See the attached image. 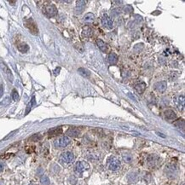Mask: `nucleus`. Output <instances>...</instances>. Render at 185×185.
<instances>
[{"instance_id":"f257e3e1","label":"nucleus","mask_w":185,"mask_h":185,"mask_svg":"<svg viewBox=\"0 0 185 185\" xmlns=\"http://www.w3.org/2000/svg\"><path fill=\"white\" fill-rule=\"evenodd\" d=\"M59 160L62 164H71L74 161V155L71 152H64L60 155Z\"/></svg>"},{"instance_id":"f03ea898","label":"nucleus","mask_w":185,"mask_h":185,"mask_svg":"<svg viewBox=\"0 0 185 185\" xmlns=\"http://www.w3.org/2000/svg\"><path fill=\"white\" fill-rule=\"evenodd\" d=\"M119 167H120V161L116 157L111 156L108 160V168L110 171L114 172V171H117Z\"/></svg>"},{"instance_id":"7ed1b4c3","label":"nucleus","mask_w":185,"mask_h":185,"mask_svg":"<svg viewBox=\"0 0 185 185\" xmlns=\"http://www.w3.org/2000/svg\"><path fill=\"white\" fill-rule=\"evenodd\" d=\"M25 26L29 29L30 33L33 34V35H37L39 33V29H38V27L36 25V23L34 22V20L32 18L27 19L25 20Z\"/></svg>"},{"instance_id":"20e7f679","label":"nucleus","mask_w":185,"mask_h":185,"mask_svg":"<svg viewBox=\"0 0 185 185\" xmlns=\"http://www.w3.org/2000/svg\"><path fill=\"white\" fill-rule=\"evenodd\" d=\"M44 13L48 17H53L56 15L57 14V9L53 3H50V4H46L44 8Z\"/></svg>"},{"instance_id":"39448f33","label":"nucleus","mask_w":185,"mask_h":185,"mask_svg":"<svg viewBox=\"0 0 185 185\" xmlns=\"http://www.w3.org/2000/svg\"><path fill=\"white\" fill-rule=\"evenodd\" d=\"M70 143V139L67 138V136H61V138H57L56 141H55V146L56 148H65L67 147L68 144Z\"/></svg>"},{"instance_id":"423d86ee","label":"nucleus","mask_w":185,"mask_h":185,"mask_svg":"<svg viewBox=\"0 0 185 185\" xmlns=\"http://www.w3.org/2000/svg\"><path fill=\"white\" fill-rule=\"evenodd\" d=\"M0 67H1V69L3 70V72L6 75V77L8 78V80L12 83L13 80H14V76H13V73H12L11 70L9 68V67L7 66V65L3 62V61H0Z\"/></svg>"},{"instance_id":"0eeeda50","label":"nucleus","mask_w":185,"mask_h":185,"mask_svg":"<svg viewBox=\"0 0 185 185\" xmlns=\"http://www.w3.org/2000/svg\"><path fill=\"white\" fill-rule=\"evenodd\" d=\"M102 23L105 27H107L108 29H112L113 27H114V22H113L112 18L106 14H104L102 17Z\"/></svg>"},{"instance_id":"6e6552de","label":"nucleus","mask_w":185,"mask_h":185,"mask_svg":"<svg viewBox=\"0 0 185 185\" xmlns=\"http://www.w3.org/2000/svg\"><path fill=\"white\" fill-rule=\"evenodd\" d=\"M87 1H84V0H80V1L76 2V8H75V14L76 15H80L84 11L85 4H86Z\"/></svg>"},{"instance_id":"1a4fd4ad","label":"nucleus","mask_w":185,"mask_h":185,"mask_svg":"<svg viewBox=\"0 0 185 185\" xmlns=\"http://www.w3.org/2000/svg\"><path fill=\"white\" fill-rule=\"evenodd\" d=\"M154 86H155V89L156 91H158L159 92H163L166 91L167 87V83L166 81H160L155 83Z\"/></svg>"},{"instance_id":"9d476101","label":"nucleus","mask_w":185,"mask_h":185,"mask_svg":"<svg viewBox=\"0 0 185 185\" xmlns=\"http://www.w3.org/2000/svg\"><path fill=\"white\" fill-rule=\"evenodd\" d=\"M85 166L83 162H78L75 166V172H76L78 176H82V173L84 172Z\"/></svg>"},{"instance_id":"9b49d317","label":"nucleus","mask_w":185,"mask_h":185,"mask_svg":"<svg viewBox=\"0 0 185 185\" xmlns=\"http://www.w3.org/2000/svg\"><path fill=\"white\" fill-rule=\"evenodd\" d=\"M80 134V131L76 127H71L67 131V135L72 136V138H75V136H78Z\"/></svg>"},{"instance_id":"f8f14e48","label":"nucleus","mask_w":185,"mask_h":185,"mask_svg":"<svg viewBox=\"0 0 185 185\" xmlns=\"http://www.w3.org/2000/svg\"><path fill=\"white\" fill-rule=\"evenodd\" d=\"M62 133V128L59 126V127H56V128H52L50 129L49 131H48V134L50 136H58Z\"/></svg>"},{"instance_id":"ddd939ff","label":"nucleus","mask_w":185,"mask_h":185,"mask_svg":"<svg viewBox=\"0 0 185 185\" xmlns=\"http://www.w3.org/2000/svg\"><path fill=\"white\" fill-rule=\"evenodd\" d=\"M164 114H165V117L166 119H175L177 118V114L176 113L174 112L172 109H168V110H166L165 113H164Z\"/></svg>"},{"instance_id":"4468645a","label":"nucleus","mask_w":185,"mask_h":185,"mask_svg":"<svg viewBox=\"0 0 185 185\" xmlns=\"http://www.w3.org/2000/svg\"><path fill=\"white\" fill-rule=\"evenodd\" d=\"M145 89H146V84H145V83H143V82L138 83L135 84V90L138 91L139 94H142L143 92H144Z\"/></svg>"},{"instance_id":"2eb2a0df","label":"nucleus","mask_w":185,"mask_h":185,"mask_svg":"<svg viewBox=\"0 0 185 185\" xmlns=\"http://www.w3.org/2000/svg\"><path fill=\"white\" fill-rule=\"evenodd\" d=\"M118 59H119V57L118 56L116 55L115 53H110L109 54V56H108V61H109V63H110L111 65H115L116 63L118 62Z\"/></svg>"},{"instance_id":"dca6fc26","label":"nucleus","mask_w":185,"mask_h":185,"mask_svg":"<svg viewBox=\"0 0 185 185\" xmlns=\"http://www.w3.org/2000/svg\"><path fill=\"white\" fill-rule=\"evenodd\" d=\"M97 44L98 48L102 51V52H107V50H108L107 44H106L102 39H97Z\"/></svg>"},{"instance_id":"f3484780","label":"nucleus","mask_w":185,"mask_h":185,"mask_svg":"<svg viewBox=\"0 0 185 185\" xmlns=\"http://www.w3.org/2000/svg\"><path fill=\"white\" fill-rule=\"evenodd\" d=\"M94 19H95V15H93L92 13H87L86 15L84 16V22H86V23H91L94 22Z\"/></svg>"},{"instance_id":"a211bd4d","label":"nucleus","mask_w":185,"mask_h":185,"mask_svg":"<svg viewBox=\"0 0 185 185\" xmlns=\"http://www.w3.org/2000/svg\"><path fill=\"white\" fill-rule=\"evenodd\" d=\"M93 33V31L91 28H90L89 27H83V30H82V35L84 37H91Z\"/></svg>"},{"instance_id":"6ab92c4d","label":"nucleus","mask_w":185,"mask_h":185,"mask_svg":"<svg viewBox=\"0 0 185 185\" xmlns=\"http://www.w3.org/2000/svg\"><path fill=\"white\" fill-rule=\"evenodd\" d=\"M17 49L19 50V51H20L22 53H26L27 50H29V46L27 45V44H24V43H22L17 45Z\"/></svg>"},{"instance_id":"aec40b11","label":"nucleus","mask_w":185,"mask_h":185,"mask_svg":"<svg viewBox=\"0 0 185 185\" xmlns=\"http://www.w3.org/2000/svg\"><path fill=\"white\" fill-rule=\"evenodd\" d=\"M78 72L82 75V76H84L85 78H89V77L91 76L90 71L87 70V69H85V68H84V67H80L78 69Z\"/></svg>"},{"instance_id":"412c9836","label":"nucleus","mask_w":185,"mask_h":185,"mask_svg":"<svg viewBox=\"0 0 185 185\" xmlns=\"http://www.w3.org/2000/svg\"><path fill=\"white\" fill-rule=\"evenodd\" d=\"M123 160H124V161L125 163H131L133 160V157L131 154L126 153V154H124V155H123Z\"/></svg>"},{"instance_id":"4be33fe9","label":"nucleus","mask_w":185,"mask_h":185,"mask_svg":"<svg viewBox=\"0 0 185 185\" xmlns=\"http://www.w3.org/2000/svg\"><path fill=\"white\" fill-rule=\"evenodd\" d=\"M40 182H41V184L42 185H50V183L49 177H48L47 176H45V175H44L42 177H41Z\"/></svg>"},{"instance_id":"5701e85b","label":"nucleus","mask_w":185,"mask_h":185,"mask_svg":"<svg viewBox=\"0 0 185 185\" xmlns=\"http://www.w3.org/2000/svg\"><path fill=\"white\" fill-rule=\"evenodd\" d=\"M35 97H33V98H32V102H30V103L27 105V109H26V114H28V113L30 112V110H31V108H32V107L35 104Z\"/></svg>"},{"instance_id":"b1692460","label":"nucleus","mask_w":185,"mask_h":185,"mask_svg":"<svg viewBox=\"0 0 185 185\" xmlns=\"http://www.w3.org/2000/svg\"><path fill=\"white\" fill-rule=\"evenodd\" d=\"M41 138H42V136L40 134H34L30 138V140L33 142H37V141H39V140H40Z\"/></svg>"},{"instance_id":"393cba45","label":"nucleus","mask_w":185,"mask_h":185,"mask_svg":"<svg viewBox=\"0 0 185 185\" xmlns=\"http://www.w3.org/2000/svg\"><path fill=\"white\" fill-rule=\"evenodd\" d=\"M9 102H10V97H6L4 99H3V101L0 102V105L6 106V105L9 104Z\"/></svg>"},{"instance_id":"a878e982","label":"nucleus","mask_w":185,"mask_h":185,"mask_svg":"<svg viewBox=\"0 0 185 185\" xmlns=\"http://www.w3.org/2000/svg\"><path fill=\"white\" fill-rule=\"evenodd\" d=\"M12 98H13V100L14 101H17L19 99V94H18V92H17L16 90H13L12 91Z\"/></svg>"},{"instance_id":"bb28decb","label":"nucleus","mask_w":185,"mask_h":185,"mask_svg":"<svg viewBox=\"0 0 185 185\" xmlns=\"http://www.w3.org/2000/svg\"><path fill=\"white\" fill-rule=\"evenodd\" d=\"M175 125L177 126L178 128L182 127V129L183 130L184 129V121H183V119H179L178 121L175 123Z\"/></svg>"},{"instance_id":"cd10ccee","label":"nucleus","mask_w":185,"mask_h":185,"mask_svg":"<svg viewBox=\"0 0 185 185\" xmlns=\"http://www.w3.org/2000/svg\"><path fill=\"white\" fill-rule=\"evenodd\" d=\"M179 108H183V106H184V97L183 96H181V97H179Z\"/></svg>"},{"instance_id":"c85d7f7f","label":"nucleus","mask_w":185,"mask_h":185,"mask_svg":"<svg viewBox=\"0 0 185 185\" xmlns=\"http://www.w3.org/2000/svg\"><path fill=\"white\" fill-rule=\"evenodd\" d=\"M124 10H125V12H127V13H131L133 11V9H132V7L131 5H126L125 8H124Z\"/></svg>"},{"instance_id":"c756f323","label":"nucleus","mask_w":185,"mask_h":185,"mask_svg":"<svg viewBox=\"0 0 185 185\" xmlns=\"http://www.w3.org/2000/svg\"><path fill=\"white\" fill-rule=\"evenodd\" d=\"M119 13H120V9H113L111 12L112 16H116L117 15H119Z\"/></svg>"},{"instance_id":"7c9ffc66","label":"nucleus","mask_w":185,"mask_h":185,"mask_svg":"<svg viewBox=\"0 0 185 185\" xmlns=\"http://www.w3.org/2000/svg\"><path fill=\"white\" fill-rule=\"evenodd\" d=\"M3 94V85L1 84L0 85V97H2Z\"/></svg>"},{"instance_id":"2f4dec72","label":"nucleus","mask_w":185,"mask_h":185,"mask_svg":"<svg viewBox=\"0 0 185 185\" xmlns=\"http://www.w3.org/2000/svg\"><path fill=\"white\" fill-rule=\"evenodd\" d=\"M60 70H61V68H60V67H57V68H56V69L54 71V73H55V74H56V75H57L58 73H59V72H60Z\"/></svg>"},{"instance_id":"473e14b6","label":"nucleus","mask_w":185,"mask_h":185,"mask_svg":"<svg viewBox=\"0 0 185 185\" xmlns=\"http://www.w3.org/2000/svg\"><path fill=\"white\" fill-rule=\"evenodd\" d=\"M16 131H13V132H11V133H10V134L9 135V136H6V138H4V140H6V139H8V138H10V136H12V135H14V133H15Z\"/></svg>"},{"instance_id":"72a5a7b5","label":"nucleus","mask_w":185,"mask_h":185,"mask_svg":"<svg viewBox=\"0 0 185 185\" xmlns=\"http://www.w3.org/2000/svg\"><path fill=\"white\" fill-rule=\"evenodd\" d=\"M157 134H158V135H160V136H161L162 138H165V136H164V135H162L161 133H157Z\"/></svg>"},{"instance_id":"f704fd0d","label":"nucleus","mask_w":185,"mask_h":185,"mask_svg":"<svg viewBox=\"0 0 185 185\" xmlns=\"http://www.w3.org/2000/svg\"><path fill=\"white\" fill-rule=\"evenodd\" d=\"M9 3H15V2H13V1H9Z\"/></svg>"}]
</instances>
